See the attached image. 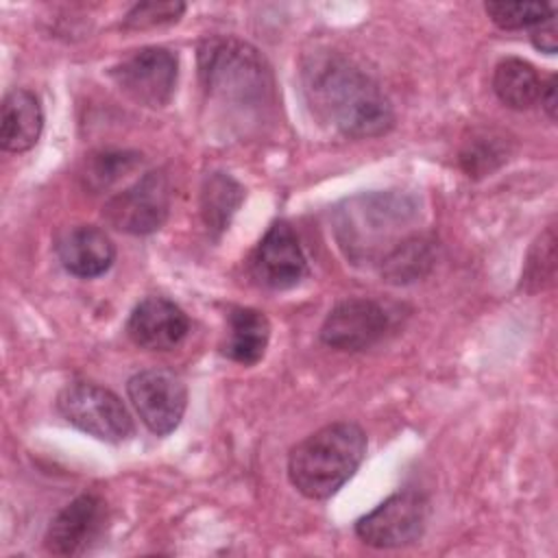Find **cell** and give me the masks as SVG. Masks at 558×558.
Returning a JSON list of instances; mask_svg holds the SVG:
<instances>
[{
  "mask_svg": "<svg viewBox=\"0 0 558 558\" xmlns=\"http://www.w3.org/2000/svg\"><path fill=\"white\" fill-rule=\"evenodd\" d=\"M303 89L312 111L349 137H377L395 122L379 85L338 52H318L303 65Z\"/></svg>",
  "mask_w": 558,
  "mask_h": 558,
  "instance_id": "6da1fadb",
  "label": "cell"
},
{
  "mask_svg": "<svg viewBox=\"0 0 558 558\" xmlns=\"http://www.w3.org/2000/svg\"><path fill=\"white\" fill-rule=\"evenodd\" d=\"M198 76L211 105L251 122L272 105L275 83L257 48L238 37H209L198 46Z\"/></svg>",
  "mask_w": 558,
  "mask_h": 558,
  "instance_id": "7a4b0ae2",
  "label": "cell"
},
{
  "mask_svg": "<svg viewBox=\"0 0 558 558\" xmlns=\"http://www.w3.org/2000/svg\"><path fill=\"white\" fill-rule=\"evenodd\" d=\"M414 203L395 192L362 194L338 207L336 240L344 255L355 264H381L405 238L414 222Z\"/></svg>",
  "mask_w": 558,
  "mask_h": 558,
  "instance_id": "3957f363",
  "label": "cell"
},
{
  "mask_svg": "<svg viewBox=\"0 0 558 558\" xmlns=\"http://www.w3.org/2000/svg\"><path fill=\"white\" fill-rule=\"evenodd\" d=\"M366 453L360 425L338 421L301 440L288 456V477L307 499H327L357 471Z\"/></svg>",
  "mask_w": 558,
  "mask_h": 558,
  "instance_id": "277c9868",
  "label": "cell"
},
{
  "mask_svg": "<svg viewBox=\"0 0 558 558\" xmlns=\"http://www.w3.org/2000/svg\"><path fill=\"white\" fill-rule=\"evenodd\" d=\"M57 410L68 423L105 442H122L135 432L120 397L92 381L68 384L57 397Z\"/></svg>",
  "mask_w": 558,
  "mask_h": 558,
  "instance_id": "5b68a950",
  "label": "cell"
},
{
  "mask_svg": "<svg viewBox=\"0 0 558 558\" xmlns=\"http://www.w3.org/2000/svg\"><path fill=\"white\" fill-rule=\"evenodd\" d=\"M427 499L416 490H399L375 510L360 517L355 534L371 547H405L423 536L427 523Z\"/></svg>",
  "mask_w": 558,
  "mask_h": 558,
  "instance_id": "8992f818",
  "label": "cell"
},
{
  "mask_svg": "<svg viewBox=\"0 0 558 558\" xmlns=\"http://www.w3.org/2000/svg\"><path fill=\"white\" fill-rule=\"evenodd\" d=\"M177 54L163 46H146L111 68L116 85L135 102L163 107L170 102L177 85Z\"/></svg>",
  "mask_w": 558,
  "mask_h": 558,
  "instance_id": "52a82bcc",
  "label": "cell"
},
{
  "mask_svg": "<svg viewBox=\"0 0 558 558\" xmlns=\"http://www.w3.org/2000/svg\"><path fill=\"white\" fill-rule=\"evenodd\" d=\"M170 211V181L161 170L146 172L124 192L111 196L105 207V220L118 231L146 235L157 231Z\"/></svg>",
  "mask_w": 558,
  "mask_h": 558,
  "instance_id": "ba28073f",
  "label": "cell"
},
{
  "mask_svg": "<svg viewBox=\"0 0 558 558\" xmlns=\"http://www.w3.org/2000/svg\"><path fill=\"white\" fill-rule=\"evenodd\" d=\"M129 399L142 423L157 436H166L183 418L187 405L185 381L170 368H146L126 384Z\"/></svg>",
  "mask_w": 558,
  "mask_h": 558,
  "instance_id": "9c48e42d",
  "label": "cell"
},
{
  "mask_svg": "<svg viewBox=\"0 0 558 558\" xmlns=\"http://www.w3.org/2000/svg\"><path fill=\"white\" fill-rule=\"evenodd\" d=\"M251 275L259 286L272 290L292 288L307 275V259L288 222L277 220L264 233L251 257Z\"/></svg>",
  "mask_w": 558,
  "mask_h": 558,
  "instance_id": "30bf717a",
  "label": "cell"
},
{
  "mask_svg": "<svg viewBox=\"0 0 558 558\" xmlns=\"http://www.w3.org/2000/svg\"><path fill=\"white\" fill-rule=\"evenodd\" d=\"M388 316L371 299H347L338 303L320 327V340L338 351H362L373 347L386 331Z\"/></svg>",
  "mask_w": 558,
  "mask_h": 558,
  "instance_id": "8fae6325",
  "label": "cell"
},
{
  "mask_svg": "<svg viewBox=\"0 0 558 558\" xmlns=\"http://www.w3.org/2000/svg\"><path fill=\"white\" fill-rule=\"evenodd\" d=\"M107 521L105 501L85 493L72 499L48 525L44 545L54 556H78L98 541Z\"/></svg>",
  "mask_w": 558,
  "mask_h": 558,
  "instance_id": "7c38bea8",
  "label": "cell"
},
{
  "mask_svg": "<svg viewBox=\"0 0 558 558\" xmlns=\"http://www.w3.org/2000/svg\"><path fill=\"white\" fill-rule=\"evenodd\" d=\"M190 320L185 312L166 296L142 299L126 323L131 340L148 351L174 349L187 333Z\"/></svg>",
  "mask_w": 558,
  "mask_h": 558,
  "instance_id": "4fadbf2b",
  "label": "cell"
},
{
  "mask_svg": "<svg viewBox=\"0 0 558 558\" xmlns=\"http://www.w3.org/2000/svg\"><path fill=\"white\" fill-rule=\"evenodd\" d=\"M57 255L68 272L92 279L111 268L116 246L102 229L94 225H78L59 238Z\"/></svg>",
  "mask_w": 558,
  "mask_h": 558,
  "instance_id": "5bb4252c",
  "label": "cell"
},
{
  "mask_svg": "<svg viewBox=\"0 0 558 558\" xmlns=\"http://www.w3.org/2000/svg\"><path fill=\"white\" fill-rule=\"evenodd\" d=\"M44 129L39 98L24 87L9 92L0 109V146L7 153H24L33 148Z\"/></svg>",
  "mask_w": 558,
  "mask_h": 558,
  "instance_id": "9a60e30c",
  "label": "cell"
},
{
  "mask_svg": "<svg viewBox=\"0 0 558 558\" xmlns=\"http://www.w3.org/2000/svg\"><path fill=\"white\" fill-rule=\"evenodd\" d=\"M270 340V323L264 312L253 307H233L227 316V336L222 353L244 366L259 362Z\"/></svg>",
  "mask_w": 558,
  "mask_h": 558,
  "instance_id": "2e32d148",
  "label": "cell"
},
{
  "mask_svg": "<svg viewBox=\"0 0 558 558\" xmlns=\"http://www.w3.org/2000/svg\"><path fill=\"white\" fill-rule=\"evenodd\" d=\"M541 76L536 68L523 59H501L493 74V89L497 98L510 109H530L541 96Z\"/></svg>",
  "mask_w": 558,
  "mask_h": 558,
  "instance_id": "e0dca14e",
  "label": "cell"
},
{
  "mask_svg": "<svg viewBox=\"0 0 558 558\" xmlns=\"http://www.w3.org/2000/svg\"><path fill=\"white\" fill-rule=\"evenodd\" d=\"M242 198L244 190L233 177L225 172H211L205 177L201 190V214L207 229L211 233H222L229 227L231 216L238 211Z\"/></svg>",
  "mask_w": 558,
  "mask_h": 558,
  "instance_id": "ac0fdd59",
  "label": "cell"
},
{
  "mask_svg": "<svg viewBox=\"0 0 558 558\" xmlns=\"http://www.w3.org/2000/svg\"><path fill=\"white\" fill-rule=\"evenodd\" d=\"M434 242L425 235L412 233L379 264L381 275L390 283H410L423 277L434 262Z\"/></svg>",
  "mask_w": 558,
  "mask_h": 558,
  "instance_id": "d6986e66",
  "label": "cell"
},
{
  "mask_svg": "<svg viewBox=\"0 0 558 558\" xmlns=\"http://www.w3.org/2000/svg\"><path fill=\"white\" fill-rule=\"evenodd\" d=\"M554 275H556V231L554 227H549L545 233H541V238L534 242L527 255L521 286L527 292H536L551 286Z\"/></svg>",
  "mask_w": 558,
  "mask_h": 558,
  "instance_id": "ffe728a7",
  "label": "cell"
},
{
  "mask_svg": "<svg viewBox=\"0 0 558 558\" xmlns=\"http://www.w3.org/2000/svg\"><path fill=\"white\" fill-rule=\"evenodd\" d=\"M484 9L504 31L536 26L554 15V7L547 2H486Z\"/></svg>",
  "mask_w": 558,
  "mask_h": 558,
  "instance_id": "44dd1931",
  "label": "cell"
},
{
  "mask_svg": "<svg viewBox=\"0 0 558 558\" xmlns=\"http://www.w3.org/2000/svg\"><path fill=\"white\" fill-rule=\"evenodd\" d=\"M506 159V144L501 137L475 135L460 153V163L469 177H484Z\"/></svg>",
  "mask_w": 558,
  "mask_h": 558,
  "instance_id": "7402d4cb",
  "label": "cell"
},
{
  "mask_svg": "<svg viewBox=\"0 0 558 558\" xmlns=\"http://www.w3.org/2000/svg\"><path fill=\"white\" fill-rule=\"evenodd\" d=\"M140 161H142L140 155L137 153H129V150H122V153H98V155H94L89 159V166L85 170L87 185L94 187V190L109 187L120 177L131 172Z\"/></svg>",
  "mask_w": 558,
  "mask_h": 558,
  "instance_id": "603a6c76",
  "label": "cell"
},
{
  "mask_svg": "<svg viewBox=\"0 0 558 558\" xmlns=\"http://www.w3.org/2000/svg\"><path fill=\"white\" fill-rule=\"evenodd\" d=\"M185 11L183 2H140L124 15V28L142 31V28H155L163 24L177 22Z\"/></svg>",
  "mask_w": 558,
  "mask_h": 558,
  "instance_id": "cb8c5ba5",
  "label": "cell"
},
{
  "mask_svg": "<svg viewBox=\"0 0 558 558\" xmlns=\"http://www.w3.org/2000/svg\"><path fill=\"white\" fill-rule=\"evenodd\" d=\"M532 44L547 54H554L558 48V35H556V15L547 17L545 22L536 24L532 31Z\"/></svg>",
  "mask_w": 558,
  "mask_h": 558,
  "instance_id": "d4e9b609",
  "label": "cell"
},
{
  "mask_svg": "<svg viewBox=\"0 0 558 558\" xmlns=\"http://www.w3.org/2000/svg\"><path fill=\"white\" fill-rule=\"evenodd\" d=\"M538 100H541V105H543L547 118H549V120H556V107H558V102H556V76H554V74L547 78V83L541 85V96H538Z\"/></svg>",
  "mask_w": 558,
  "mask_h": 558,
  "instance_id": "484cf974",
  "label": "cell"
}]
</instances>
